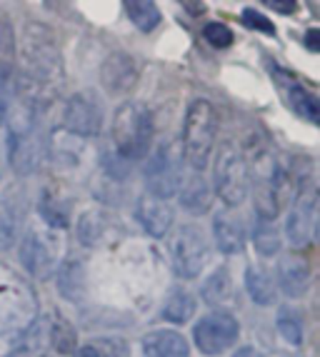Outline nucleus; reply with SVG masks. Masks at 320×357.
Wrapping results in <instances>:
<instances>
[{
	"label": "nucleus",
	"mask_w": 320,
	"mask_h": 357,
	"mask_svg": "<svg viewBox=\"0 0 320 357\" xmlns=\"http://www.w3.org/2000/svg\"><path fill=\"white\" fill-rule=\"evenodd\" d=\"M203 38H205L213 48H228L233 43V33H231V28L228 25H223V23H208L205 28H203Z\"/></svg>",
	"instance_id": "nucleus-32"
},
{
	"label": "nucleus",
	"mask_w": 320,
	"mask_h": 357,
	"mask_svg": "<svg viewBox=\"0 0 320 357\" xmlns=\"http://www.w3.org/2000/svg\"><path fill=\"white\" fill-rule=\"evenodd\" d=\"M23 268L28 270L33 278L45 280L48 275L55 270V255L53 248L48 245V240L38 232H25V238L20 240V252H18Z\"/></svg>",
	"instance_id": "nucleus-12"
},
{
	"label": "nucleus",
	"mask_w": 320,
	"mask_h": 357,
	"mask_svg": "<svg viewBox=\"0 0 320 357\" xmlns=\"http://www.w3.org/2000/svg\"><path fill=\"white\" fill-rule=\"evenodd\" d=\"M48 342L58 355H73L78 350V335L75 328L66 317H53V322L48 325Z\"/></svg>",
	"instance_id": "nucleus-22"
},
{
	"label": "nucleus",
	"mask_w": 320,
	"mask_h": 357,
	"mask_svg": "<svg viewBox=\"0 0 320 357\" xmlns=\"http://www.w3.org/2000/svg\"><path fill=\"white\" fill-rule=\"evenodd\" d=\"M125 13H128V18L133 20V25H136L138 30H143V33H150V30H155L160 25V8L155 6V3H150V0H128L125 3Z\"/></svg>",
	"instance_id": "nucleus-24"
},
{
	"label": "nucleus",
	"mask_w": 320,
	"mask_h": 357,
	"mask_svg": "<svg viewBox=\"0 0 320 357\" xmlns=\"http://www.w3.org/2000/svg\"><path fill=\"white\" fill-rule=\"evenodd\" d=\"M291 105L300 118L310 120V123H318L320 105H318V98H315L313 93H308L305 88H291Z\"/></svg>",
	"instance_id": "nucleus-29"
},
{
	"label": "nucleus",
	"mask_w": 320,
	"mask_h": 357,
	"mask_svg": "<svg viewBox=\"0 0 320 357\" xmlns=\"http://www.w3.org/2000/svg\"><path fill=\"white\" fill-rule=\"evenodd\" d=\"M58 292L71 303H78V300L85 295V268L83 262L78 260H66L58 270Z\"/></svg>",
	"instance_id": "nucleus-20"
},
{
	"label": "nucleus",
	"mask_w": 320,
	"mask_h": 357,
	"mask_svg": "<svg viewBox=\"0 0 320 357\" xmlns=\"http://www.w3.org/2000/svg\"><path fill=\"white\" fill-rule=\"evenodd\" d=\"M278 333L283 335L291 345H300L303 342V322L296 315V310L283 307L278 312Z\"/></svg>",
	"instance_id": "nucleus-30"
},
{
	"label": "nucleus",
	"mask_w": 320,
	"mask_h": 357,
	"mask_svg": "<svg viewBox=\"0 0 320 357\" xmlns=\"http://www.w3.org/2000/svg\"><path fill=\"white\" fill-rule=\"evenodd\" d=\"M238 335H240L238 320L231 312H223V310L208 312L193 328V340H196L198 350L203 355H220V352L231 350L235 345Z\"/></svg>",
	"instance_id": "nucleus-8"
},
{
	"label": "nucleus",
	"mask_w": 320,
	"mask_h": 357,
	"mask_svg": "<svg viewBox=\"0 0 320 357\" xmlns=\"http://www.w3.org/2000/svg\"><path fill=\"white\" fill-rule=\"evenodd\" d=\"M20 77L50 88L63 75V53L53 28L45 23H28L20 33Z\"/></svg>",
	"instance_id": "nucleus-2"
},
{
	"label": "nucleus",
	"mask_w": 320,
	"mask_h": 357,
	"mask_svg": "<svg viewBox=\"0 0 320 357\" xmlns=\"http://www.w3.org/2000/svg\"><path fill=\"white\" fill-rule=\"evenodd\" d=\"M315 222H318V195L315 190H300L291 215H288V240L293 248H305L315 235Z\"/></svg>",
	"instance_id": "nucleus-10"
},
{
	"label": "nucleus",
	"mask_w": 320,
	"mask_h": 357,
	"mask_svg": "<svg viewBox=\"0 0 320 357\" xmlns=\"http://www.w3.org/2000/svg\"><path fill=\"white\" fill-rule=\"evenodd\" d=\"M103 102L93 90H80L63 107V128L75 137H93L103 130Z\"/></svg>",
	"instance_id": "nucleus-9"
},
{
	"label": "nucleus",
	"mask_w": 320,
	"mask_h": 357,
	"mask_svg": "<svg viewBox=\"0 0 320 357\" xmlns=\"http://www.w3.org/2000/svg\"><path fill=\"white\" fill-rule=\"evenodd\" d=\"M103 170H106V175H110L113 180H123L128 178V160H123L118 153H106L103 155V160H101Z\"/></svg>",
	"instance_id": "nucleus-33"
},
{
	"label": "nucleus",
	"mask_w": 320,
	"mask_h": 357,
	"mask_svg": "<svg viewBox=\"0 0 320 357\" xmlns=\"http://www.w3.org/2000/svg\"><path fill=\"white\" fill-rule=\"evenodd\" d=\"M0 60H13V33L0 15Z\"/></svg>",
	"instance_id": "nucleus-35"
},
{
	"label": "nucleus",
	"mask_w": 320,
	"mask_h": 357,
	"mask_svg": "<svg viewBox=\"0 0 320 357\" xmlns=\"http://www.w3.org/2000/svg\"><path fill=\"white\" fill-rule=\"evenodd\" d=\"M243 23L248 25V28H253V30H263L266 36H273V33H275V25L270 23L266 15H261L258 10H253V8H245V10H243Z\"/></svg>",
	"instance_id": "nucleus-34"
},
{
	"label": "nucleus",
	"mask_w": 320,
	"mask_h": 357,
	"mask_svg": "<svg viewBox=\"0 0 320 357\" xmlns=\"http://www.w3.org/2000/svg\"><path fill=\"white\" fill-rule=\"evenodd\" d=\"M280 178H283V170L278 165L273 167V173H266L258 178V183L253 185V197H255V210H258V220H275L280 213V203H283V195H280Z\"/></svg>",
	"instance_id": "nucleus-13"
},
{
	"label": "nucleus",
	"mask_w": 320,
	"mask_h": 357,
	"mask_svg": "<svg viewBox=\"0 0 320 357\" xmlns=\"http://www.w3.org/2000/svg\"><path fill=\"white\" fill-rule=\"evenodd\" d=\"M210 203H213V195L201 173H196L180 188V208L188 210L190 215H203L210 208Z\"/></svg>",
	"instance_id": "nucleus-19"
},
{
	"label": "nucleus",
	"mask_w": 320,
	"mask_h": 357,
	"mask_svg": "<svg viewBox=\"0 0 320 357\" xmlns=\"http://www.w3.org/2000/svg\"><path fill=\"white\" fill-rule=\"evenodd\" d=\"M266 6H268V8H273V10H278L280 15H291V13H296V10H298L296 3H278V0H268Z\"/></svg>",
	"instance_id": "nucleus-36"
},
{
	"label": "nucleus",
	"mask_w": 320,
	"mask_h": 357,
	"mask_svg": "<svg viewBox=\"0 0 320 357\" xmlns=\"http://www.w3.org/2000/svg\"><path fill=\"white\" fill-rule=\"evenodd\" d=\"M218 137V110L210 100L198 98L188 105L183 120V160L201 173L210 160Z\"/></svg>",
	"instance_id": "nucleus-4"
},
{
	"label": "nucleus",
	"mask_w": 320,
	"mask_h": 357,
	"mask_svg": "<svg viewBox=\"0 0 320 357\" xmlns=\"http://www.w3.org/2000/svg\"><path fill=\"white\" fill-rule=\"evenodd\" d=\"M138 66L136 60L123 50H113L101 66V85L108 96H123L138 85Z\"/></svg>",
	"instance_id": "nucleus-11"
},
{
	"label": "nucleus",
	"mask_w": 320,
	"mask_h": 357,
	"mask_svg": "<svg viewBox=\"0 0 320 357\" xmlns=\"http://www.w3.org/2000/svg\"><path fill=\"white\" fill-rule=\"evenodd\" d=\"M278 282L280 290L288 298H303L310 287V268L308 262L298 255H285L280 257L278 265Z\"/></svg>",
	"instance_id": "nucleus-15"
},
{
	"label": "nucleus",
	"mask_w": 320,
	"mask_h": 357,
	"mask_svg": "<svg viewBox=\"0 0 320 357\" xmlns=\"http://www.w3.org/2000/svg\"><path fill=\"white\" fill-rule=\"evenodd\" d=\"M318 30H308V36H305V45H308V50L310 53H318L320 50V45H318Z\"/></svg>",
	"instance_id": "nucleus-37"
},
{
	"label": "nucleus",
	"mask_w": 320,
	"mask_h": 357,
	"mask_svg": "<svg viewBox=\"0 0 320 357\" xmlns=\"http://www.w3.org/2000/svg\"><path fill=\"white\" fill-rule=\"evenodd\" d=\"M143 352L145 357H188V340L175 330H153L143 337Z\"/></svg>",
	"instance_id": "nucleus-17"
},
{
	"label": "nucleus",
	"mask_w": 320,
	"mask_h": 357,
	"mask_svg": "<svg viewBox=\"0 0 320 357\" xmlns=\"http://www.w3.org/2000/svg\"><path fill=\"white\" fill-rule=\"evenodd\" d=\"M23 222V203L13 195L0 197V250H10L20 235Z\"/></svg>",
	"instance_id": "nucleus-18"
},
{
	"label": "nucleus",
	"mask_w": 320,
	"mask_h": 357,
	"mask_svg": "<svg viewBox=\"0 0 320 357\" xmlns=\"http://www.w3.org/2000/svg\"><path fill=\"white\" fill-rule=\"evenodd\" d=\"M38 210H41L43 220L55 230H63L71 222V205L55 190H43L41 200H38Z\"/></svg>",
	"instance_id": "nucleus-21"
},
{
	"label": "nucleus",
	"mask_w": 320,
	"mask_h": 357,
	"mask_svg": "<svg viewBox=\"0 0 320 357\" xmlns=\"http://www.w3.org/2000/svg\"><path fill=\"white\" fill-rule=\"evenodd\" d=\"M106 227H108L106 215L90 210L78 222V240L83 245H88V248H95V245H101L103 235H106Z\"/></svg>",
	"instance_id": "nucleus-27"
},
{
	"label": "nucleus",
	"mask_w": 320,
	"mask_h": 357,
	"mask_svg": "<svg viewBox=\"0 0 320 357\" xmlns=\"http://www.w3.org/2000/svg\"><path fill=\"white\" fill-rule=\"evenodd\" d=\"M233 357H263V355L255 350V347H240V350H238Z\"/></svg>",
	"instance_id": "nucleus-39"
},
{
	"label": "nucleus",
	"mask_w": 320,
	"mask_h": 357,
	"mask_svg": "<svg viewBox=\"0 0 320 357\" xmlns=\"http://www.w3.org/2000/svg\"><path fill=\"white\" fill-rule=\"evenodd\" d=\"M196 312V298L185 290H175L163 307V317L173 325H185Z\"/></svg>",
	"instance_id": "nucleus-26"
},
{
	"label": "nucleus",
	"mask_w": 320,
	"mask_h": 357,
	"mask_svg": "<svg viewBox=\"0 0 320 357\" xmlns=\"http://www.w3.org/2000/svg\"><path fill=\"white\" fill-rule=\"evenodd\" d=\"M253 240H255V248H258V252H261V255L270 257V255H278V252H280V235H278V230L270 225V222H266V220L255 222Z\"/></svg>",
	"instance_id": "nucleus-28"
},
{
	"label": "nucleus",
	"mask_w": 320,
	"mask_h": 357,
	"mask_svg": "<svg viewBox=\"0 0 320 357\" xmlns=\"http://www.w3.org/2000/svg\"><path fill=\"white\" fill-rule=\"evenodd\" d=\"M213 235H215V245H218L220 252H226V255H238V252H243L245 230H243V222L238 220L233 213L223 210V213L215 215Z\"/></svg>",
	"instance_id": "nucleus-16"
},
{
	"label": "nucleus",
	"mask_w": 320,
	"mask_h": 357,
	"mask_svg": "<svg viewBox=\"0 0 320 357\" xmlns=\"http://www.w3.org/2000/svg\"><path fill=\"white\" fill-rule=\"evenodd\" d=\"M73 357H95V350H93V347H90V342H88V345L78 347V350L73 352Z\"/></svg>",
	"instance_id": "nucleus-40"
},
{
	"label": "nucleus",
	"mask_w": 320,
	"mask_h": 357,
	"mask_svg": "<svg viewBox=\"0 0 320 357\" xmlns=\"http://www.w3.org/2000/svg\"><path fill=\"white\" fill-rule=\"evenodd\" d=\"M90 347L95 350V357H131V345L120 337L93 340Z\"/></svg>",
	"instance_id": "nucleus-31"
},
{
	"label": "nucleus",
	"mask_w": 320,
	"mask_h": 357,
	"mask_svg": "<svg viewBox=\"0 0 320 357\" xmlns=\"http://www.w3.org/2000/svg\"><path fill=\"white\" fill-rule=\"evenodd\" d=\"M215 192L228 208L243 205L250 192V165L235 145L226 143L215 158Z\"/></svg>",
	"instance_id": "nucleus-5"
},
{
	"label": "nucleus",
	"mask_w": 320,
	"mask_h": 357,
	"mask_svg": "<svg viewBox=\"0 0 320 357\" xmlns=\"http://www.w3.org/2000/svg\"><path fill=\"white\" fill-rule=\"evenodd\" d=\"M173 270L178 278L193 280L208 262V240L198 225H180L170 243Z\"/></svg>",
	"instance_id": "nucleus-7"
},
{
	"label": "nucleus",
	"mask_w": 320,
	"mask_h": 357,
	"mask_svg": "<svg viewBox=\"0 0 320 357\" xmlns=\"http://www.w3.org/2000/svg\"><path fill=\"white\" fill-rule=\"evenodd\" d=\"M136 218L143 225V230L153 235V238H163L173 225V210L166 200H158V197L143 195L138 200Z\"/></svg>",
	"instance_id": "nucleus-14"
},
{
	"label": "nucleus",
	"mask_w": 320,
	"mask_h": 357,
	"mask_svg": "<svg viewBox=\"0 0 320 357\" xmlns=\"http://www.w3.org/2000/svg\"><path fill=\"white\" fill-rule=\"evenodd\" d=\"M6 160H8L6 135H3V132H0V178H3V170H6Z\"/></svg>",
	"instance_id": "nucleus-38"
},
{
	"label": "nucleus",
	"mask_w": 320,
	"mask_h": 357,
	"mask_svg": "<svg viewBox=\"0 0 320 357\" xmlns=\"http://www.w3.org/2000/svg\"><path fill=\"white\" fill-rule=\"evenodd\" d=\"M143 180H145V190H148L145 195L158 197V200H168L175 195L183 183V155H180L178 145H160L150 155L148 165L143 170Z\"/></svg>",
	"instance_id": "nucleus-6"
},
{
	"label": "nucleus",
	"mask_w": 320,
	"mask_h": 357,
	"mask_svg": "<svg viewBox=\"0 0 320 357\" xmlns=\"http://www.w3.org/2000/svg\"><path fill=\"white\" fill-rule=\"evenodd\" d=\"M231 292H233V282H231V275L228 270H215L210 278H205L201 287V298L203 303L208 305H226L231 300Z\"/></svg>",
	"instance_id": "nucleus-25"
},
{
	"label": "nucleus",
	"mask_w": 320,
	"mask_h": 357,
	"mask_svg": "<svg viewBox=\"0 0 320 357\" xmlns=\"http://www.w3.org/2000/svg\"><path fill=\"white\" fill-rule=\"evenodd\" d=\"M245 287H248L253 303H258V305L275 303V285H273V280H270L268 270L253 268V265H250L248 273H245Z\"/></svg>",
	"instance_id": "nucleus-23"
},
{
	"label": "nucleus",
	"mask_w": 320,
	"mask_h": 357,
	"mask_svg": "<svg viewBox=\"0 0 320 357\" xmlns=\"http://www.w3.org/2000/svg\"><path fill=\"white\" fill-rule=\"evenodd\" d=\"M6 123H8L6 148L13 170L18 175H33L43 165V158H45V137H43V128H41V110H33V107L15 100V105L13 102L8 105Z\"/></svg>",
	"instance_id": "nucleus-1"
},
{
	"label": "nucleus",
	"mask_w": 320,
	"mask_h": 357,
	"mask_svg": "<svg viewBox=\"0 0 320 357\" xmlns=\"http://www.w3.org/2000/svg\"><path fill=\"white\" fill-rule=\"evenodd\" d=\"M155 126H153V113L148 105H143L138 100H128L115 110L113 115V143L115 153L123 160H140L145 158L153 145Z\"/></svg>",
	"instance_id": "nucleus-3"
}]
</instances>
